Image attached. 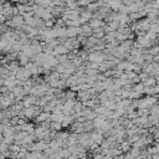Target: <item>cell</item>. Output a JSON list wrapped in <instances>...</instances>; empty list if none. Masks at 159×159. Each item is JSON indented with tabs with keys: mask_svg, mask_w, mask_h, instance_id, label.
<instances>
[{
	"mask_svg": "<svg viewBox=\"0 0 159 159\" xmlns=\"http://www.w3.org/2000/svg\"><path fill=\"white\" fill-rule=\"evenodd\" d=\"M133 91L143 96V91H144V86L142 84V82H139V83H134V84H133Z\"/></svg>",
	"mask_w": 159,
	"mask_h": 159,
	"instance_id": "obj_11",
	"label": "cell"
},
{
	"mask_svg": "<svg viewBox=\"0 0 159 159\" xmlns=\"http://www.w3.org/2000/svg\"><path fill=\"white\" fill-rule=\"evenodd\" d=\"M101 5H99V2L98 1H93V2H89L87 6H86V9L88 10V11H91V12H94V11H97L98 10V7H99Z\"/></svg>",
	"mask_w": 159,
	"mask_h": 159,
	"instance_id": "obj_9",
	"label": "cell"
},
{
	"mask_svg": "<svg viewBox=\"0 0 159 159\" xmlns=\"http://www.w3.org/2000/svg\"><path fill=\"white\" fill-rule=\"evenodd\" d=\"M147 50H148V53H149L150 56H155V55H158V52H159L158 46H152V47H149V48H147Z\"/></svg>",
	"mask_w": 159,
	"mask_h": 159,
	"instance_id": "obj_12",
	"label": "cell"
},
{
	"mask_svg": "<svg viewBox=\"0 0 159 159\" xmlns=\"http://www.w3.org/2000/svg\"><path fill=\"white\" fill-rule=\"evenodd\" d=\"M118 147H119V149L122 150V153L124 154V153H127V152H129V150H130L132 144H130L129 142H127V140H123L122 143H119V144H118Z\"/></svg>",
	"mask_w": 159,
	"mask_h": 159,
	"instance_id": "obj_8",
	"label": "cell"
},
{
	"mask_svg": "<svg viewBox=\"0 0 159 159\" xmlns=\"http://www.w3.org/2000/svg\"><path fill=\"white\" fill-rule=\"evenodd\" d=\"M30 77H31V73H30L27 70H25L24 67H20V68L17 70V72L15 73L16 81H20V82H24V81L29 80Z\"/></svg>",
	"mask_w": 159,
	"mask_h": 159,
	"instance_id": "obj_1",
	"label": "cell"
},
{
	"mask_svg": "<svg viewBox=\"0 0 159 159\" xmlns=\"http://www.w3.org/2000/svg\"><path fill=\"white\" fill-rule=\"evenodd\" d=\"M92 36H93L94 39H97V40L103 39V37L106 36V34H104V31H103V27H99V29H94V30H92Z\"/></svg>",
	"mask_w": 159,
	"mask_h": 159,
	"instance_id": "obj_7",
	"label": "cell"
},
{
	"mask_svg": "<svg viewBox=\"0 0 159 159\" xmlns=\"http://www.w3.org/2000/svg\"><path fill=\"white\" fill-rule=\"evenodd\" d=\"M142 84L144 87H153L155 84H158V77H147L145 80L142 81Z\"/></svg>",
	"mask_w": 159,
	"mask_h": 159,
	"instance_id": "obj_5",
	"label": "cell"
},
{
	"mask_svg": "<svg viewBox=\"0 0 159 159\" xmlns=\"http://www.w3.org/2000/svg\"><path fill=\"white\" fill-rule=\"evenodd\" d=\"M81 34V27H66V37L67 39H72V37H77Z\"/></svg>",
	"mask_w": 159,
	"mask_h": 159,
	"instance_id": "obj_2",
	"label": "cell"
},
{
	"mask_svg": "<svg viewBox=\"0 0 159 159\" xmlns=\"http://www.w3.org/2000/svg\"><path fill=\"white\" fill-rule=\"evenodd\" d=\"M48 128L51 130H55V132H60L62 129V124L60 122H50L48 124Z\"/></svg>",
	"mask_w": 159,
	"mask_h": 159,
	"instance_id": "obj_10",
	"label": "cell"
},
{
	"mask_svg": "<svg viewBox=\"0 0 159 159\" xmlns=\"http://www.w3.org/2000/svg\"><path fill=\"white\" fill-rule=\"evenodd\" d=\"M6 20H7V19H6V17H5V16H4L1 12H0V25H4Z\"/></svg>",
	"mask_w": 159,
	"mask_h": 159,
	"instance_id": "obj_15",
	"label": "cell"
},
{
	"mask_svg": "<svg viewBox=\"0 0 159 159\" xmlns=\"http://www.w3.org/2000/svg\"><path fill=\"white\" fill-rule=\"evenodd\" d=\"M76 2H77V6H80V7H86L89 2H93V0H77Z\"/></svg>",
	"mask_w": 159,
	"mask_h": 159,
	"instance_id": "obj_13",
	"label": "cell"
},
{
	"mask_svg": "<svg viewBox=\"0 0 159 159\" xmlns=\"http://www.w3.org/2000/svg\"><path fill=\"white\" fill-rule=\"evenodd\" d=\"M158 89H159L158 84H155V86H153V87H144L143 94L153 97V96H157V94H158Z\"/></svg>",
	"mask_w": 159,
	"mask_h": 159,
	"instance_id": "obj_6",
	"label": "cell"
},
{
	"mask_svg": "<svg viewBox=\"0 0 159 159\" xmlns=\"http://www.w3.org/2000/svg\"><path fill=\"white\" fill-rule=\"evenodd\" d=\"M77 0H66V2H76Z\"/></svg>",
	"mask_w": 159,
	"mask_h": 159,
	"instance_id": "obj_17",
	"label": "cell"
},
{
	"mask_svg": "<svg viewBox=\"0 0 159 159\" xmlns=\"http://www.w3.org/2000/svg\"><path fill=\"white\" fill-rule=\"evenodd\" d=\"M134 1H135V0H122V5H124V6H130Z\"/></svg>",
	"mask_w": 159,
	"mask_h": 159,
	"instance_id": "obj_14",
	"label": "cell"
},
{
	"mask_svg": "<svg viewBox=\"0 0 159 159\" xmlns=\"http://www.w3.org/2000/svg\"><path fill=\"white\" fill-rule=\"evenodd\" d=\"M67 159H80V158H78V155H76V154H70Z\"/></svg>",
	"mask_w": 159,
	"mask_h": 159,
	"instance_id": "obj_16",
	"label": "cell"
},
{
	"mask_svg": "<svg viewBox=\"0 0 159 159\" xmlns=\"http://www.w3.org/2000/svg\"><path fill=\"white\" fill-rule=\"evenodd\" d=\"M16 61H17V63H19V66L20 67H24L25 65H27L31 60H30V57L29 56H26L25 53H22L21 51L17 53V58H16Z\"/></svg>",
	"mask_w": 159,
	"mask_h": 159,
	"instance_id": "obj_3",
	"label": "cell"
},
{
	"mask_svg": "<svg viewBox=\"0 0 159 159\" xmlns=\"http://www.w3.org/2000/svg\"><path fill=\"white\" fill-rule=\"evenodd\" d=\"M87 24L89 25V27H91L92 30L99 29V27H103V26H104V21H103V20H98V19H91Z\"/></svg>",
	"mask_w": 159,
	"mask_h": 159,
	"instance_id": "obj_4",
	"label": "cell"
}]
</instances>
